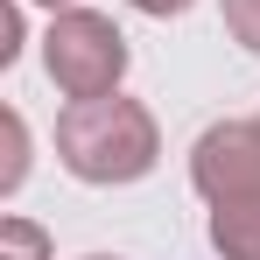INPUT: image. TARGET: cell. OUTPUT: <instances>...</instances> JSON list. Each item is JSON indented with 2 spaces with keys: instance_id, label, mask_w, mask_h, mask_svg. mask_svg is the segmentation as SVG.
<instances>
[{
  "instance_id": "obj_2",
  "label": "cell",
  "mask_w": 260,
  "mask_h": 260,
  "mask_svg": "<svg viewBox=\"0 0 260 260\" xmlns=\"http://www.w3.org/2000/svg\"><path fill=\"white\" fill-rule=\"evenodd\" d=\"M127 36L113 28V14L99 7H56L49 14V36H43V71L63 99H106L120 91L127 78Z\"/></svg>"
},
{
  "instance_id": "obj_11",
  "label": "cell",
  "mask_w": 260,
  "mask_h": 260,
  "mask_svg": "<svg viewBox=\"0 0 260 260\" xmlns=\"http://www.w3.org/2000/svg\"><path fill=\"white\" fill-rule=\"evenodd\" d=\"M85 260H120V253H85Z\"/></svg>"
},
{
  "instance_id": "obj_1",
  "label": "cell",
  "mask_w": 260,
  "mask_h": 260,
  "mask_svg": "<svg viewBox=\"0 0 260 260\" xmlns=\"http://www.w3.org/2000/svg\"><path fill=\"white\" fill-rule=\"evenodd\" d=\"M56 162L78 176V183H99V190L141 183V176L162 162L155 113H148L141 99H127V91L71 99V106L56 113Z\"/></svg>"
},
{
  "instance_id": "obj_3",
  "label": "cell",
  "mask_w": 260,
  "mask_h": 260,
  "mask_svg": "<svg viewBox=\"0 0 260 260\" xmlns=\"http://www.w3.org/2000/svg\"><path fill=\"white\" fill-rule=\"evenodd\" d=\"M190 183L204 204H253L260 197V120H218L190 148Z\"/></svg>"
},
{
  "instance_id": "obj_7",
  "label": "cell",
  "mask_w": 260,
  "mask_h": 260,
  "mask_svg": "<svg viewBox=\"0 0 260 260\" xmlns=\"http://www.w3.org/2000/svg\"><path fill=\"white\" fill-rule=\"evenodd\" d=\"M225 28H232V43L253 49L260 56V0H225Z\"/></svg>"
},
{
  "instance_id": "obj_5",
  "label": "cell",
  "mask_w": 260,
  "mask_h": 260,
  "mask_svg": "<svg viewBox=\"0 0 260 260\" xmlns=\"http://www.w3.org/2000/svg\"><path fill=\"white\" fill-rule=\"evenodd\" d=\"M28 183V120L7 106L0 113V197H14Z\"/></svg>"
},
{
  "instance_id": "obj_9",
  "label": "cell",
  "mask_w": 260,
  "mask_h": 260,
  "mask_svg": "<svg viewBox=\"0 0 260 260\" xmlns=\"http://www.w3.org/2000/svg\"><path fill=\"white\" fill-rule=\"evenodd\" d=\"M127 7H141V14H155V21H169V14H183L190 0H127Z\"/></svg>"
},
{
  "instance_id": "obj_6",
  "label": "cell",
  "mask_w": 260,
  "mask_h": 260,
  "mask_svg": "<svg viewBox=\"0 0 260 260\" xmlns=\"http://www.w3.org/2000/svg\"><path fill=\"white\" fill-rule=\"evenodd\" d=\"M0 260H49V232L36 218H0Z\"/></svg>"
},
{
  "instance_id": "obj_8",
  "label": "cell",
  "mask_w": 260,
  "mask_h": 260,
  "mask_svg": "<svg viewBox=\"0 0 260 260\" xmlns=\"http://www.w3.org/2000/svg\"><path fill=\"white\" fill-rule=\"evenodd\" d=\"M14 56H21V0L0 7V63H14Z\"/></svg>"
},
{
  "instance_id": "obj_4",
  "label": "cell",
  "mask_w": 260,
  "mask_h": 260,
  "mask_svg": "<svg viewBox=\"0 0 260 260\" xmlns=\"http://www.w3.org/2000/svg\"><path fill=\"white\" fill-rule=\"evenodd\" d=\"M211 246L218 260H260V197L253 204H211Z\"/></svg>"
},
{
  "instance_id": "obj_10",
  "label": "cell",
  "mask_w": 260,
  "mask_h": 260,
  "mask_svg": "<svg viewBox=\"0 0 260 260\" xmlns=\"http://www.w3.org/2000/svg\"><path fill=\"white\" fill-rule=\"evenodd\" d=\"M36 7H49V14H56V7H78V0H36Z\"/></svg>"
}]
</instances>
